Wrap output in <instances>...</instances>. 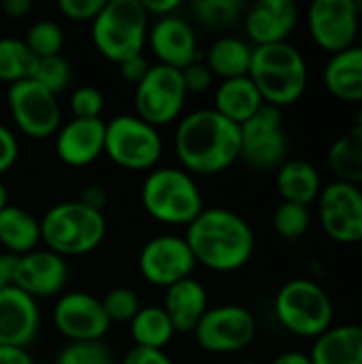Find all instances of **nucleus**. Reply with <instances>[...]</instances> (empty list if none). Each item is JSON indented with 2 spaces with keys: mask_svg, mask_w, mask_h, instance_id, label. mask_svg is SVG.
<instances>
[{
  "mask_svg": "<svg viewBox=\"0 0 362 364\" xmlns=\"http://www.w3.org/2000/svg\"><path fill=\"white\" fill-rule=\"evenodd\" d=\"M9 111L15 126L30 139H47L62 126V111L58 96L32 79L9 85Z\"/></svg>",
  "mask_w": 362,
  "mask_h": 364,
  "instance_id": "nucleus-10",
  "label": "nucleus"
},
{
  "mask_svg": "<svg viewBox=\"0 0 362 364\" xmlns=\"http://www.w3.org/2000/svg\"><path fill=\"white\" fill-rule=\"evenodd\" d=\"M143 2V9L145 13L151 17L156 15L158 19L160 17H169V15H175V11L181 6L179 0H141Z\"/></svg>",
  "mask_w": 362,
  "mask_h": 364,
  "instance_id": "nucleus-45",
  "label": "nucleus"
},
{
  "mask_svg": "<svg viewBox=\"0 0 362 364\" xmlns=\"http://www.w3.org/2000/svg\"><path fill=\"white\" fill-rule=\"evenodd\" d=\"M100 303H102L105 316L109 318L111 324L113 322H128L130 324V320L141 309V301H139L137 292L132 288H126V286H117V288L109 290Z\"/></svg>",
  "mask_w": 362,
  "mask_h": 364,
  "instance_id": "nucleus-36",
  "label": "nucleus"
},
{
  "mask_svg": "<svg viewBox=\"0 0 362 364\" xmlns=\"http://www.w3.org/2000/svg\"><path fill=\"white\" fill-rule=\"evenodd\" d=\"M26 47L34 58H49V55H60L64 47V32L62 28L51 21V19H41L30 26L26 38Z\"/></svg>",
  "mask_w": 362,
  "mask_h": 364,
  "instance_id": "nucleus-34",
  "label": "nucleus"
},
{
  "mask_svg": "<svg viewBox=\"0 0 362 364\" xmlns=\"http://www.w3.org/2000/svg\"><path fill=\"white\" fill-rule=\"evenodd\" d=\"M186 243L194 260L211 271L230 273L245 267L254 254V230L235 211L209 207L188 224Z\"/></svg>",
  "mask_w": 362,
  "mask_h": 364,
  "instance_id": "nucleus-2",
  "label": "nucleus"
},
{
  "mask_svg": "<svg viewBox=\"0 0 362 364\" xmlns=\"http://www.w3.org/2000/svg\"><path fill=\"white\" fill-rule=\"evenodd\" d=\"M329 168L335 173L337 181L352 186L362 183V109L356 113L354 126L344 132L329 149Z\"/></svg>",
  "mask_w": 362,
  "mask_h": 364,
  "instance_id": "nucleus-28",
  "label": "nucleus"
},
{
  "mask_svg": "<svg viewBox=\"0 0 362 364\" xmlns=\"http://www.w3.org/2000/svg\"><path fill=\"white\" fill-rule=\"evenodd\" d=\"M105 109V96L94 85H81L70 94V111L77 119H98Z\"/></svg>",
  "mask_w": 362,
  "mask_h": 364,
  "instance_id": "nucleus-38",
  "label": "nucleus"
},
{
  "mask_svg": "<svg viewBox=\"0 0 362 364\" xmlns=\"http://www.w3.org/2000/svg\"><path fill=\"white\" fill-rule=\"evenodd\" d=\"M34 55L26 47L23 41L13 36L0 38V81H6L9 85L28 79L32 68Z\"/></svg>",
  "mask_w": 362,
  "mask_h": 364,
  "instance_id": "nucleus-31",
  "label": "nucleus"
},
{
  "mask_svg": "<svg viewBox=\"0 0 362 364\" xmlns=\"http://www.w3.org/2000/svg\"><path fill=\"white\" fill-rule=\"evenodd\" d=\"M275 316L286 331L318 339L333 326L335 309L320 284L312 279H290L275 294Z\"/></svg>",
  "mask_w": 362,
  "mask_h": 364,
  "instance_id": "nucleus-7",
  "label": "nucleus"
},
{
  "mask_svg": "<svg viewBox=\"0 0 362 364\" xmlns=\"http://www.w3.org/2000/svg\"><path fill=\"white\" fill-rule=\"evenodd\" d=\"M0 9L6 17L11 19H19V17H26L32 9V2L30 0H2L0 2Z\"/></svg>",
  "mask_w": 362,
  "mask_h": 364,
  "instance_id": "nucleus-48",
  "label": "nucleus"
},
{
  "mask_svg": "<svg viewBox=\"0 0 362 364\" xmlns=\"http://www.w3.org/2000/svg\"><path fill=\"white\" fill-rule=\"evenodd\" d=\"M273 364H314L312 363V358H309V354H305V352H284V354H280Z\"/></svg>",
  "mask_w": 362,
  "mask_h": 364,
  "instance_id": "nucleus-49",
  "label": "nucleus"
},
{
  "mask_svg": "<svg viewBox=\"0 0 362 364\" xmlns=\"http://www.w3.org/2000/svg\"><path fill=\"white\" fill-rule=\"evenodd\" d=\"M55 154L68 166H87L105 154V119L73 117L55 132Z\"/></svg>",
  "mask_w": 362,
  "mask_h": 364,
  "instance_id": "nucleus-21",
  "label": "nucleus"
},
{
  "mask_svg": "<svg viewBox=\"0 0 362 364\" xmlns=\"http://www.w3.org/2000/svg\"><path fill=\"white\" fill-rule=\"evenodd\" d=\"M107 200H109L107 190H105L102 186H96V183L85 186L83 192H81V196H79V203H83L85 207H90V209H94V211H100V213H105Z\"/></svg>",
  "mask_w": 362,
  "mask_h": 364,
  "instance_id": "nucleus-44",
  "label": "nucleus"
},
{
  "mask_svg": "<svg viewBox=\"0 0 362 364\" xmlns=\"http://www.w3.org/2000/svg\"><path fill=\"white\" fill-rule=\"evenodd\" d=\"M105 213L79 200L58 203L41 218V241L60 256L90 254L105 241Z\"/></svg>",
  "mask_w": 362,
  "mask_h": 364,
  "instance_id": "nucleus-5",
  "label": "nucleus"
},
{
  "mask_svg": "<svg viewBox=\"0 0 362 364\" xmlns=\"http://www.w3.org/2000/svg\"><path fill=\"white\" fill-rule=\"evenodd\" d=\"M36 299L17 286L0 290V346L28 348L38 333Z\"/></svg>",
  "mask_w": 362,
  "mask_h": 364,
  "instance_id": "nucleus-20",
  "label": "nucleus"
},
{
  "mask_svg": "<svg viewBox=\"0 0 362 364\" xmlns=\"http://www.w3.org/2000/svg\"><path fill=\"white\" fill-rule=\"evenodd\" d=\"M175 151L183 171L218 175L241 158V126L215 109L192 111L177 124Z\"/></svg>",
  "mask_w": 362,
  "mask_h": 364,
  "instance_id": "nucleus-1",
  "label": "nucleus"
},
{
  "mask_svg": "<svg viewBox=\"0 0 362 364\" xmlns=\"http://www.w3.org/2000/svg\"><path fill=\"white\" fill-rule=\"evenodd\" d=\"M0 364H34L26 348L0 346Z\"/></svg>",
  "mask_w": 362,
  "mask_h": 364,
  "instance_id": "nucleus-47",
  "label": "nucleus"
},
{
  "mask_svg": "<svg viewBox=\"0 0 362 364\" xmlns=\"http://www.w3.org/2000/svg\"><path fill=\"white\" fill-rule=\"evenodd\" d=\"M324 87L344 102H362V47L331 55L324 66Z\"/></svg>",
  "mask_w": 362,
  "mask_h": 364,
  "instance_id": "nucleus-23",
  "label": "nucleus"
},
{
  "mask_svg": "<svg viewBox=\"0 0 362 364\" xmlns=\"http://www.w3.org/2000/svg\"><path fill=\"white\" fill-rule=\"evenodd\" d=\"M245 4L241 0H196L192 2L194 17L209 28H228L241 19Z\"/></svg>",
  "mask_w": 362,
  "mask_h": 364,
  "instance_id": "nucleus-32",
  "label": "nucleus"
},
{
  "mask_svg": "<svg viewBox=\"0 0 362 364\" xmlns=\"http://www.w3.org/2000/svg\"><path fill=\"white\" fill-rule=\"evenodd\" d=\"M119 66V75L128 81V83H134V87L147 77V73H149V68H151V64L147 62V58L141 53V55H134V58H128V60H124L122 64H117Z\"/></svg>",
  "mask_w": 362,
  "mask_h": 364,
  "instance_id": "nucleus-42",
  "label": "nucleus"
},
{
  "mask_svg": "<svg viewBox=\"0 0 362 364\" xmlns=\"http://www.w3.org/2000/svg\"><path fill=\"white\" fill-rule=\"evenodd\" d=\"M162 309L173 322L175 333H194L196 324L209 309L207 290L194 277L181 279L166 288Z\"/></svg>",
  "mask_w": 362,
  "mask_h": 364,
  "instance_id": "nucleus-22",
  "label": "nucleus"
},
{
  "mask_svg": "<svg viewBox=\"0 0 362 364\" xmlns=\"http://www.w3.org/2000/svg\"><path fill=\"white\" fill-rule=\"evenodd\" d=\"M275 186L284 203L309 207L322 192V179L318 168L307 160H286L277 168Z\"/></svg>",
  "mask_w": 362,
  "mask_h": 364,
  "instance_id": "nucleus-26",
  "label": "nucleus"
},
{
  "mask_svg": "<svg viewBox=\"0 0 362 364\" xmlns=\"http://www.w3.org/2000/svg\"><path fill=\"white\" fill-rule=\"evenodd\" d=\"M361 9L356 0H314L307 9L312 41L331 55L354 47L361 30Z\"/></svg>",
  "mask_w": 362,
  "mask_h": 364,
  "instance_id": "nucleus-12",
  "label": "nucleus"
},
{
  "mask_svg": "<svg viewBox=\"0 0 362 364\" xmlns=\"http://www.w3.org/2000/svg\"><path fill=\"white\" fill-rule=\"evenodd\" d=\"M297 23L299 6L294 0H258L243 15V26L254 47L288 43Z\"/></svg>",
  "mask_w": 362,
  "mask_h": 364,
  "instance_id": "nucleus-19",
  "label": "nucleus"
},
{
  "mask_svg": "<svg viewBox=\"0 0 362 364\" xmlns=\"http://www.w3.org/2000/svg\"><path fill=\"white\" fill-rule=\"evenodd\" d=\"M28 79L36 81L38 85L58 96L70 83V64L66 62V58H62V53L49 58H34Z\"/></svg>",
  "mask_w": 362,
  "mask_h": 364,
  "instance_id": "nucleus-33",
  "label": "nucleus"
},
{
  "mask_svg": "<svg viewBox=\"0 0 362 364\" xmlns=\"http://www.w3.org/2000/svg\"><path fill=\"white\" fill-rule=\"evenodd\" d=\"M122 364H175L164 350H149V348H132Z\"/></svg>",
  "mask_w": 362,
  "mask_h": 364,
  "instance_id": "nucleus-43",
  "label": "nucleus"
},
{
  "mask_svg": "<svg viewBox=\"0 0 362 364\" xmlns=\"http://www.w3.org/2000/svg\"><path fill=\"white\" fill-rule=\"evenodd\" d=\"M286 151L288 139L282 109L262 105L260 111L241 126V158L258 171H273L286 162Z\"/></svg>",
  "mask_w": 362,
  "mask_h": 364,
  "instance_id": "nucleus-13",
  "label": "nucleus"
},
{
  "mask_svg": "<svg viewBox=\"0 0 362 364\" xmlns=\"http://www.w3.org/2000/svg\"><path fill=\"white\" fill-rule=\"evenodd\" d=\"M239 364H258V363H250V360H247V363H239Z\"/></svg>",
  "mask_w": 362,
  "mask_h": 364,
  "instance_id": "nucleus-51",
  "label": "nucleus"
},
{
  "mask_svg": "<svg viewBox=\"0 0 362 364\" xmlns=\"http://www.w3.org/2000/svg\"><path fill=\"white\" fill-rule=\"evenodd\" d=\"M312 224L309 207L294 205V203H282L273 213V228L284 239H301Z\"/></svg>",
  "mask_w": 362,
  "mask_h": 364,
  "instance_id": "nucleus-35",
  "label": "nucleus"
},
{
  "mask_svg": "<svg viewBox=\"0 0 362 364\" xmlns=\"http://www.w3.org/2000/svg\"><path fill=\"white\" fill-rule=\"evenodd\" d=\"M41 243V220L21 207L6 205L0 211V245L6 254L23 256Z\"/></svg>",
  "mask_w": 362,
  "mask_h": 364,
  "instance_id": "nucleus-27",
  "label": "nucleus"
},
{
  "mask_svg": "<svg viewBox=\"0 0 362 364\" xmlns=\"http://www.w3.org/2000/svg\"><path fill=\"white\" fill-rule=\"evenodd\" d=\"M105 154L122 168L149 171L162 156V136L137 115H115L105 122Z\"/></svg>",
  "mask_w": 362,
  "mask_h": 364,
  "instance_id": "nucleus-8",
  "label": "nucleus"
},
{
  "mask_svg": "<svg viewBox=\"0 0 362 364\" xmlns=\"http://www.w3.org/2000/svg\"><path fill=\"white\" fill-rule=\"evenodd\" d=\"M147 45L154 55L160 60L158 64L183 70L192 62L198 60V41L190 21L177 15L160 17L147 32Z\"/></svg>",
  "mask_w": 362,
  "mask_h": 364,
  "instance_id": "nucleus-18",
  "label": "nucleus"
},
{
  "mask_svg": "<svg viewBox=\"0 0 362 364\" xmlns=\"http://www.w3.org/2000/svg\"><path fill=\"white\" fill-rule=\"evenodd\" d=\"M309 358L314 364H362V326H331L316 339Z\"/></svg>",
  "mask_w": 362,
  "mask_h": 364,
  "instance_id": "nucleus-25",
  "label": "nucleus"
},
{
  "mask_svg": "<svg viewBox=\"0 0 362 364\" xmlns=\"http://www.w3.org/2000/svg\"><path fill=\"white\" fill-rule=\"evenodd\" d=\"M53 324L66 339L73 341H100L111 322L105 316L102 303L87 292H66L53 307Z\"/></svg>",
  "mask_w": 362,
  "mask_h": 364,
  "instance_id": "nucleus-16",
  "label": "nucleus"
},
{
  "mask_svg": "<svg viewBox=\"0 0 362 364\" xmlns=\"http://www.w3.org/2000/svg\"><path fill=\"white\" fill-rule=\"evenodd\" d=\"M107 0H60L58 9L73 21H94Z\"/></svg>",
  "mask_w": 362,
  "mask_h": 364,
  "instance_id": "nucleus-39",
  "label": "nucleus"
},
{
  "mask_svg": "<svg viewBox=\"0 0 362 364\" xmlns=\"http://www.w3.org/2000/svg\"><path fill=\"white\" fill-rule=\"evenodd\" d=\"M149 15L141 0H107L92 21V41L98 53L115 64L141 55L147 45Z\"/></svg>",
  "mask_w": 362,
  "mask_h": 364,
  "instance_id": "nucleus-4",
  "label": "nucleus"
},
{
  "mask_svg": "<svg viewBox=\"0 0 362 364\" xmlns=\"http://www.w3.org/2000/svg\"><path fill=\"white\" fill-rule=\"evenodd\" d=\"M68 282V264L64 256L51 250H34L17 256L15 286L32 299H47L60 294Z\"/></svg>",
  "mask_w": 362,
  "mask_h": 364,
  "instance_id": "nucleus-17",
  "label": "nucleus"
},
{
  "mask_svg": "<svg viewBox=\"0 0 362 364\" xmlns=\"http://www.w3.org/2000/svg\"><path fill=\"white\" fill-rule=\"evenodd\" d=\"M252 53H254V47L245 43L243 38L220 36L207 49L205 64L211 70V75L222 77V81L247 77L250 66H252Z\"/></svg>",
  "mask_w": 362,
  "mask_h": 364,
  "instance_id": "nucleus-29",
  "label": "nucleus"
},
{
  "mask_svg": "<svg viewBox=\"0 0 362 364\" xmlns=\"http://www.w3.org/2000/svg\"><path fill=\"white\" fill-rule=\"evenodd\" d=\"M9 203H6V188H4V183L0 181V211L6 207Z\"/></svg>",
  "mask_w": 362,
  "mask_h": 364,
  "instance_id": "nucleus-50",
  "label": "nucleus"
},
{
  "mask_svg": "<svg viewBox=\"0 0 362 364\" xmlns=\"http://www.w3.org/2000/svg\"><path fill=\"white\" fill-rule=\"evenodd\" d=\"M186 85L181 70L154 64L147 77L134 87L137 117L151 124L154 128L175 122L186 102Z\"/></svg>",
  "mask_w": 362,
  "mask_h": 364,
  "instance_id": "nucleus-9",
  "label": "nucleus"
},
{
  "mask_svg": "<svg viewBox=\"0 0 362 364\" xmlns=\"http://www.w3.org/2000/svg\"><path fill=\"white\" fill-rule=\"evenodd\" d=\"M55 364H113V358L100 341H73L58 354Z\"/></svg>",
  "mask_w": 362,
  "mask_h": 364,
  "instance_id": "nucleus-37",
  "label": "nucleus"
},
{
  "mask_svg": "<svg viewBox=\"0 0 362 364\" xmlns=\"http://www.w3.org/2000/svg\"><path fill=\"white\" fill-rule=\"evenodd\" d=\"M141 203L156 222L173 226L192 224L205 209L203 194L194 177L183 168L171 166L156 168L145 177Z\"/></svg>",
  "mask_w": 362,
  "mask_h": 364,
  "instance_id": "nucleus-6",
  "label": "nucleus"
},
{
  "mask_svg": "<svg viewBox=\"0 0 362 364\" xmlns=\"http://www.w3.org/2000/svg\"><path fill=\"white\" fill-rule=\"evenodd\" d=\"M262 105L265 100L250 77L222 81L213 96V109L237 126H243L247 119H252Z\"/></svg>",
  "mask_w": 362,
  "mask_h": 364,
  "instance_id": "nucleus-24",
  "label": "nucleus"
},
{
  "mask_svg": "<svg viewBox=\"0 0 362 364\" xmlns=\"http://www.w3.org/2000/svg\"><path fill=\"white\" fill-rule=\"evenodd\" d=\"M196 260L183 237L158 235L151 237L139 254L141 275L160 288H169L181 279L192 277Z\"/></svg>",
  "mask_w": 362,
  "mask_h": 364,
  "instance_id": "nucleus-15",
  "label": "nucleus"
},
{
  "mask_svg": "<svg viewBox=\"0 0 362 364\" xmlns=\"http://www.w3.org/2000/svg\"><path fill=\"white\" fill-rule=\"evenodd\" d=\"M247 77L258 87L265 105L282 109L294 105L305 94L309 70L303 53L294 45L275 43L254 47Z\"/></svg>",
  "mask_w": 362,
  "mask_h": 364,
  "instance_id": "nucleus-3",
  "label": "nucleus"
},
{
  "mask_svg": "<svg viewBox=\"0 0 362 364\" xmlns=\"http://www.w3.org/2000/svg\"><path fill=\"white\" fill-rule=\"evenodd\" d=\"M181 77H183V85H186V92L190 94H201V92H207L211 87V81H213V75L211 70L207 68L205 62L196 60L192 62L190 66H186L181 70Z\"/></svg>",
  "mask_w": 362,
  "mask_h": 364,
  "instance_id": "nucleus-40",
  "label": "nucleus"
},
{
  "mask_svg": "<svg viewBox=\"0 0 362 364\" xmlns=\"http://www.w3.org/2000/svg\"><path fill=\"white\" fill-rule=\"evenodd\" d=\"M320 224L329 239L352 245L362 241V190L346 181H333L318 196Z\"/></svg>",
  "mask_w": 362,
  "mask_h": 364,
  "instance_id": "nucleus-14",
  "label": "nucleus"
},
{
  "mask_svg": "<svg viewBox=\"0 0 362 364\" xmlns=\"http://www.w3.org/2000/svg\"><path fill=\"white\" fill-rule=\"evenodd\" d=\"M175 335L173 322L169 320L162 307L149 305L141 307L139 314L130 320V337L137 348L164 350Z\"/></svg>",
  "mask_w": 362,
  "mask_h": 364,
  "instance_id": "nucleus-30",
  "label": "nucleus"
},
{
  "mask_svg": "<svg viewBox=\"0 0 362 364\" xmlns=\"http://www.w3.org/2000/svg\"><path fill=\"white\" fill-rule=\"evenodd\" d=\"M15 267H17V256L0 252V290L15 286Z\"/></svg>",
  "mask_w": 362,
  "mask_h": 364,
  "instance_id": "nucleus-46",
  "label": "nucleus"
},
{
  "mask_svg": "<svg viewBox=\"0 0 362 364\" xmlns=\"http://www.w3.org/2000/svg\"><path fill=\"white\" fill-rule=\"evenodd\" d=\"M19 158V143L17 136L0 124V175L13 168V164Z\"/></svg>",
  "mask_w": 362,
  "mask_h": 364,
  "instance_id": "nucleus-41",
  "label": "nucleus"
},
{
  "mask_svg": "<svg viewBox=\"0 0 362 364\" xmlns=\"http://www.w3.org/2000/svg\"><path fill=\"white\" fill-rule=\"evenodd\" d=\"M256 318L241 305L209 307L194 328L196 343L211 354L245 350L256 337Z\"/></svg>",
  "mask_w": 362,
  "mask_h": 364,
  "instance_id": "nucleus-11",
  "label": "nucleus"
}]
</instances>
